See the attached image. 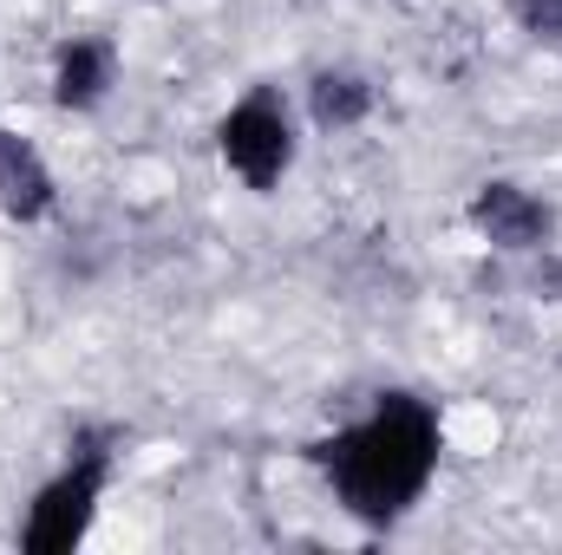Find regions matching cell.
Returning a JSON list of instances; mask_svg holds the SVG:
<instances>
[{"mask_svg":"<svg viewBox=\"0 0 562 555\" xmlns=\"http://www.w3.org/2000/svg\"><path fill=\"white\" fill-rule=\"evenodd\" d=\"M438 457H445V418L419 393H380L353 424L307 444V464L327 477L334 503L367 530H393L419 510L438 477Z\"/></svg>","mask_w":562,"mask_h":555,"instance_id":"6da1fadb","label":"cell"},{"mask_svg":"<svg viewBox=\"0 0 562 555\" xmlns=\"http://www.w3.org/2000/svg\"><path fill=\"white\" fill-rule=\"evenodd\" d=\"M112 471H119V431H79L72 457L33 490L26 503V523H20V550L26 555H72L92 523H99V503L112 490Z\"/></svg>","mask_w":562,"mask_h":555,"instance_id":"7a4b0ae2","label":"cell"},{"mask_svg":"<svg viewBox=\"0 0 562 555\" xmlns=\"http://www.w3.org/2000/svg\"><path fill=\"white\" fill-rule=\"evenodd\" d=\"M294 150H301V138H294V112H288L281 86H249L216 118V157H223V170L243 190H256V196H276L281 183H288Z\"/></svg>","mask_w":562,"mask_h":555,"instance_id":"3957f363","label":"cell"},{"mask_svg":"<svg viewBox=\"0 0 562 555\" xmlns=\"http://www.w3.org/2000/svg\"><path fill=\"white\" fill-rule=\"evenodd\" d=\"M477 242H491L497 256H543L557 249V203L517 177H484L464 203Z\"/></svg>","mask_w":562,"mask_h":555,"instance_id":"277c9868","label":"cell"},{"mask_svg":"<svg viewBox=\"0 0 562 555\" xmlns=\"http://www.w3.org/2000/svg\"><path fill=\"white\" fill-rule=\"evenodd\" d=\"M119 72H125V59H119V39L112 33H66L53 46L46 86H53V105L66 118H86V112H99L119 92Z\"/></svg>","mask_w":562,"mask_h":555,"instance_id":"5b68a950","label":"cell"},{"mask_svg":"<svg viewBox=\"0 0 562 555\" xmlns=\"http://www.w3.org/2000/svg\"><path fill=\"white\" fill-rule=\"evenodd\" d=\"M59 209V177L40 157V144L0 125V216L7 223H46Z\"/></svg>","mask_w":562,"mask_h":555,"instance_id":"8992f818","label":"cell"},{"mask_svg":"<svg viewBox=\"0 0 562 555\" xmlns=\"http://www.w3.org/2000/svg\"><path fill=\"white\" fill-rule=\"evenodd\" d=\"M380 105V86L360 66H321L307 79V118L314 132H360Z\"/></svg>","mask_w":562,"mask_h":555,"instance_id":"52a82bcc","label":"cell"},{"mask_svg":"<svg viewBox=\"0 0 562 555\" xmlns=\"http://www.w3.org/2000/svg\"><path fill=\"white\" fill-rule=\"evenodd\" d=\"M510 20L543 39V46H562V0H510Z\"/></svg>","mask_w":562,"mask_h":555,"instance_id":"ba28073f","label":"cell"},{"mask_svg":"<svg viewBox=\"0 0 562 555\" xmlns=\"http://www.w3.org/2000/svg\"><path fill=\"white\" fill-rule=\"evenodd\" d=\"M530 287H537L543 301H557V307H562V249H543V256H537V269H530Z\"/></svg>","mask_w":562,"mask_h":555,"instance_id":"9c48e42d","label":"cell"}]
</instances>
